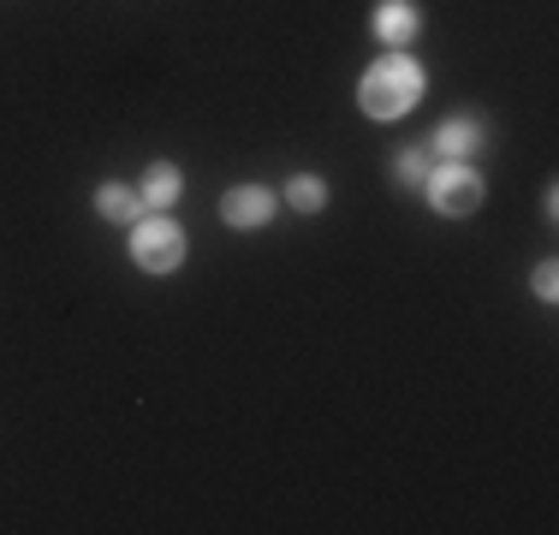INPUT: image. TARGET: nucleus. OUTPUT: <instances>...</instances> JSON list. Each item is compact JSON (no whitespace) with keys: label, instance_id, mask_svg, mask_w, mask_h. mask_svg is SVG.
<instances>
[{"label":"nucleus","instance_id":"5","mask_svg":"<svg viewBox=\"0 0 559 535\" xmlns=\"http://www.w3.org/2000/svg\"><path fill=\"white\" fill-rule=\"evenodd\" d=\"M483 138H488V126L476 114H447L441 126H435V138H429V155H441V160H471L476 150H483Z\"/></svg>","mask_w":559,"mask_h":535},{"label":"nucleus","instance_id":"11","mask_svg":"<svg viewBox=\"0 0 559 535\" xmlns=\"http://www.w3.org/2000/svg\"><path fill=\"white\" fill-rule=\"evenodd\" d=\"M530 292H536L542 304H554V298H559V268H554V262H536V274H530Z\"/></svg>","mask_w":559,"mask_h":535},{"label":"nucleus","instance_id":"8","mask_svg":"<svg viewBox=\"0 0 559 535\" xmlns=\"http://www.w3.org/2000/svg\"><path fill=\"white\" fill-rule=\"evenodd\" d=\"M96 214H102V221H114V226H131V221L143 214V203H138V185H119V179L96 185Z\"/></svg>","mask_w":559,"mask_h":535},{"label":"nucleus","instance_id":"10","mask_svg":"<svg viewBox=\"0 0 559 535\" xmlns=\"http://www.w3.org/2000/svg\"><path fill=\"white\" fill-rule=\"evenodd\" d=\"M429 173H435V155L423 150V143H411V150L393 155V179L405 185V191H423V185H429Z\"/></svg>","mask_w":559,"mask_h":535},{"label":"nucleus","instance_id":"9","mask_svg":"<svg viewBox=\"0 0 559 535\" xmlns=\"http://www.w3.org/2000/svg\"><path fill=\"white\" fill-rule=\"evenodd\" d=\"M286 209L322 214L328 209V179H322V173H292V179H286Z\"/></svg>","mask_w":559,"mask_h":535},{"label":"nucleus","instance_id":"3","mask_svg":"<svg viewBox=\"0 0 559 535\" xmlns=\"http://www.w3.org/2000/svg\"><path fill=\"white\" fill-rule=\"evenodd\" d=\"M429 203L441 209V214H452V221H464V214H476L483 209V197H488V185H483V173L471 167V160H441V167L429 173Z\"/></svg>","mask_w":559,"mask_h":535},{"label":"nucleus","instance_id":"6","mask_svg":"<svg viewBox=\"0 0 559 535\" xmlns=\"http://www.w3.org/2000/svg\"><path fill=\"white\" fill-rule=\"evenodd\" d=\"M369 31H376L381 48H411L417 31H423V12L411 7V0H381L376 19H369Z\"/></svg>","mask_w":559,"mask_h":535},{"label":"nucleus","instance_id":"2","mask_svg":"<svg viewBox=\"0 0 559 535\" xmlns=\"http://www.w3.org/2000/svg\"><path fill=\"white\" fill-rule=\"evenodd\" d=\"M126 250L143 274H179L185 268V226L173 221V214H138Z\"/></svg>","mask_w":559,"mask_h":535},{"label":"nucleus","instance_id":"1","mask_svg":"<svg viewBox=\"0 0 559 535\" xmlns=\"http://www.w3.org/2000/svg\"><path fill=\"white\" fill-rule=\"evenodd\" d=\"M423 84H429V78H423V66L411 60L405 48H388L364 78H357V107H364L369 119H405L411 107H417Z\"/></svg>","mask_w":559,"mask_h":535},{"label":"nucleus","instance_id":"7","mask_svg":"<svg viewBox=\"0 0 559 535\" xmlns=\"http://www.w3.org/2000/svg\"><path fill=\"white\" fill-rule=\"evenodd\" d=\"M185 197V173H179V160H150L143 167V185H138V203L143 214H167L173 203Z\"/></svg>","mask_w":559,"mask_h":535},{"label":"nucleus","instance_id":"4","mask_svg":"<svg viewBox=\"0 0 559 535\" xmlns=\"http://www.w3.org/2000/svg\"><path fill=\"white\" fill-rule=\"evenodd\" d=\"M280 209V197L269 185H233V191L221 197V221L233 226V233H250V226H269Z\"/></svg>","mask_w":559,"mask_h":535}]
</instances>
